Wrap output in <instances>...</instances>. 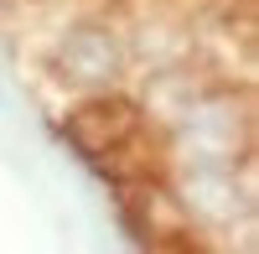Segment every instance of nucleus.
I'll list each match as a JSON object with an SVG mask.
<instances>
[{"mask_svg": "<svg viewBox=\"0 0 259 254\" xmlns=\"http://www.w3.org/2000/svg\"><path fill=\"white\" fill-rule=\"evenodd\" d=\"M177 202L187 207V218L207 228V234H223V228H233V218H249V172L244 182L233 177V166H187V177H182V192Z\"/></svg>", "mask_w": 259, "mask_h": 254, "instance_id": "4", "label": "nucleus"}, {"mask_svg": "<svg viewBox=\"0 0 259 254\" xmlns=\"http://www.w3.org/2000/svg\"><path fill=\"white\" fill-rule=\"evenodd\" d=\"M166 130H171V151L187 166H233L249 151V114L244 104L223 94V89H197L187 83V99L166 109Z\"/></svg>", "mask_w": 259, "mask_h": 254, "instance_id": "1", "label": "nucleus"}, {"mask_svg": "<svg viewBox=\"0 0 259 254\" xmlns=\"http://www.w3.org/2000/svg\"><path fill=\"white\" fill-rule=\"evenodd\" d=\"M52 73L78 94H104L130 73V41L109 21H73L52 47Z\"/></svg>", "mask_w": 259, "mask_h": 254, "instance_id": "2", "label": "nucleus"}, {"mask_svg": "<svg viewBox=\"0 0 259 254\" xmlns=\"http://www.w3.org/2000/svg\"><path fill=\"white\" fill-rule=\"evenodd\" d=\"M135 135H140V104L124 99V94H109V89L89 94L78 109L62 114V140H68L83 161H94V166L114 161Z\"/></svg>", "mask_w": 259, "mask_h": 254, "instance_id": "3", "label": "nucleus"}]
</instances>
